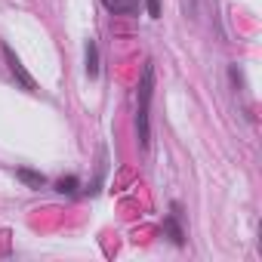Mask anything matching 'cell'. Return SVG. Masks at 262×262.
Returning a JSON list of instances; mask_svg holds the SVG:
<instances>
[{"instance_id":"cell-1","label":"cell","mask_w":262,"mask_h":262,"mask_svg":"<svg viewBox=\"0 0 262 262\" xmlns=\"http://www.w3.org/2000/svg\"><path fill=\"white\" fill-rule=\"evenodd\" d=\"M151 93H155V62H145L139 93H136V136H139L142 148L151 145V123H148V117H151L148 114L151 111Z\"/></svg>"},{"instance_id":"cell-2","label":"cell","mask_w":262,"mask_h":262,"mask_svg":"<svg viewBox=\"0 0 262 262\" xmlns=\"http://www.w3.org/2000/svg\"><path fill=\"white\" fill-rule=\"evenodd\" d=\"M0 53H4V62H7V71L13 74V80L25 90V93H31V96H37L40 93V86H37V80L28 74V68L22 65V59L13 53V47L10 43H0Z\"/></svg>"},{"instance_id":"cell-3","label":"cell","mask_w":262,"mask_h":262,"mask_svg":"<svg viewBox=\"0 0 262 262\" xmlns=\"http://www.w3.org/2000/svg\"><path fill=\"white\" fill-rule=\"evenodd\" d=\"M170 210H173V213L164 219V234H167V237H170L176 247H182V244H185V231H182V222H179V219H182V213H179V204H173Z\"/></svg>"},{"instance_id":"cell-4","label":"cell","mask_w":262,"mask_h":262,"mask_svg":"<svg viewBox=\"0 0 262 262\" xmlns=\"http://www.w3.org/2000/svg\"><path fill=\"white\" fill-rule=\"evenodd\" d=\"M102 4L114 16H139V0H102Z\"/></svg>"},{"instance_id":"cell-5","label":"cell","mask_w":262,"mask_h":262,"mask_svg":"<svg viewBox=\"0 0 262 262\" xmlns=\"http://www.w3.org/2000/svg\"><path fill=\"white\" fill-rule=\"evenodd\" d=\"M86 74L99 77V47H96V40H86Z\"/></svg>"},{"instance_id":"cell-6","label":"cell","mask_w":262,"mask_h":262,"mask_svg":"<svg viewBox=\"0 0 262 262\" xmlns=\"http://www.w3.org/2000/svg\"><path fill=\"white\" fill-rule=\"evenodd\" d=\"M16 176H19V179H22V182H25L28 188H43V185H47V176H43V173L25 170V167H22V170H16Z\"/></svg>"},{"instance_id":"cell-7","label":"cell","mask_w":262,"mask_h":262,"mask_svg":"<svg viewBox=\"0 0 262 262\" xmlns=\"http://www.w3.org/2000/svg\"><path fill=\"white\" fill-rule=\"evenodd\" d=\"M74 188H77V179H74V176L59 179V185H56V191H62V194H74Z\"/></svg>"},{"instance_id":"cell-8","label":"cell","mask_w":262,"mask_h":262,"mask_svg":"<svg viewBox=\"0 0 262 262\" xmlns=\"http://www.w3.org/2000/svg\"><path fill=\"white\" fill-rule=\"evenodd\" d=\"M145 7H148L151 19H161V0H145Z\"/></svg>"}]
</instances>
